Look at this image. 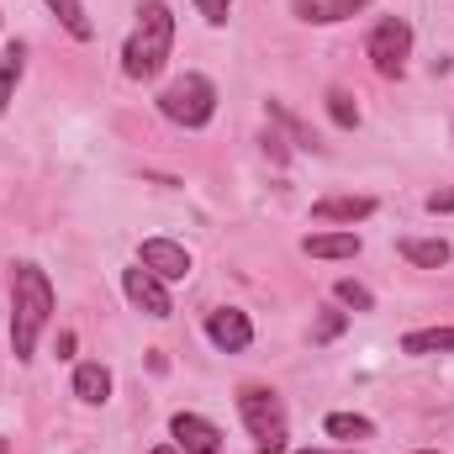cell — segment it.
Masks as SVG:
<instances>
[{
	"label": "cell",
	"instance_id": "obj_18",
	"mask_svg": "<svg viewBox=\"0 0 454 454\" xmlns=\"http://www.w3.org/2000/svg\"><path fill=\"white\" fill-rule=\"evenodd\" d=\"M323 434H328V439H370V434H375V423H370V418H359V412H328Z\"/></svg>",
	"mask_w": 454,
	"mask_h": 454
},
{
	"label": "cell",
	"instance_id": "obj_15",
	"mask_svg": "<svg viewBox=\"0 0 454 454\" xmlns=\"http://www.w3.org/2000/svg\"><path fill=\"white\" fill-rule=\"evenodd\" d=\"M48 11L59 16V27H64L74 43H90V37H96V27H90V16H85L80 0H48Z\"/></svg>",
	"mask_w": 454,
	"mask_h": 454
},
{
	"label": "cell",
	"instance_id": "obj_4",
	"mask_svg": "<svg viewBox=\"0 0 454 454\" xmlns=\"http://www.w3.org/2000/svg\"><path fill=\"white\" fill-rule=\"evenodd\" d=\"M159 112L169 116L175 127H207L212 116H217V85L207 80V74H180V80H169L164 90H159Z\"/></svg>",
	"mask_w": 454,
	"mask_h": 454
},
{
	"label": "cell",
	"instance_id": "obj_5",
	"mask_svg": "<svg viewBox=\"0 0 454 454\" xmlns=\"http://www.w3.org/2000/svg\"><path fill=\"white\" fill-rule=\"evenodd\" d=\"M364 59H370L375 74H386V80L407 74V59H412V27H407L402 16H380V21L370 27V37H364Z\"/></svg>",
	"mask_w": 454,
	"mask_h": 454
},
{
	"label": "cell",
	"instance_id": "obj_17",
	"mask_svg": "<svg viewBox=\"0 0 454 454\" xmlns=\"http://www.w3.org/2000/svg\"><path fill=\"white\" fill-rule=\"evenodd\" d=\"M402 354H454V328H418L402 339Z\"/></svg>",
	"mask_w": 454,
	"mask_h": 454
},
{
	"label": "cell",
	"instance_id": "obj_14",
	"mask_svg": "<svg viewBox=\"0 0 454 454\" xmlns=\"http://www.w3.org/2000/svg\"><path fill=\"white\" fill-rule=\"evenodd\" d=\"M396 254H402L407 264H418V270H444V264H450V243H444V238H402Z\"/></svg>",
	"mask_w": 454,
	"mask_h": 454
},
{
	"label": "cell",
	"instance_id": "obj_8",
	"mask_svg": "<svg viewBox=\"0 0 454 454\" xmlns=\"http://www.w3.org/2000/svg\"><path fill=\"white\" fill-rule=\"evenodd\" d=\"M169 434H175V450L180 454H223V428L196 418V412H175Z\"/></svg>",
	"mask_w": 454,
	"mask_h": 454
},
{
	"label": "cell",
	"instance_id": "obj_7",
	"mask_svg": "<svg viewBox=\"0 0 454 454\" xmlns=\"http://www.w3.org/2000/svg\"><path fill=\"white\" fill-rule=\"evenodd\" d=\"M121 291H127V301H132L143 317H169V312H175V301H169V286H164L159 275H148L143 264L121 270Z\"/></svg>",
	"mask_w": 454,
	"mask_h": 454
},
{
	"label": "cell",
	"instance_id": "obj_23",
	"mask_svg": "<svg viewBox=\"0 0 454 454\" xmlns=\"http://www.w3.org/2000/svg\"><path fill=\"white\" fill-rule=\"evenodd\" d=\"M196 5H201V16H207L212 27H223L227 16H232V0H196Z\"/></svg>",
	"mask_w": 454,
	"mask_h": 454
},
{
	"label": "cell",
	"instance_id": "obj_11",
	"mask_svg": "<svg viewBox=\"0 0 454 454\" xmlns=\"http://www.w3.org/2000/svg\"><path fill=\"white\" fill-rule=\"evenodd\" d=\"M74 396H80L85 407H106V402H112V370H106L101 359L74 364Z\"/></svg>",
	"mask_w": 454,
	"mask_h": 454
},
{
	"label": "cell",
	"instance_id": "obj_19",
	"mask_svg": "<svg viewBox=\"0 0 454 454\" xmlns=\"http://www.w3.org/2000/svg\"><path fill=\"white\" fill-rule=\"evenodd\" d=\"M270 116H275V121H280V127L291 132V143H301V148H323V143H317V132H312V127H307L301 116H291L286 106H280V101H270Z\"/></svg>",
	"mask_w": 454,
	"mask_h": 454
},
{
	"label": "cell",
	"instance_id": "obj_20",
	"mask_svg": "<svg viewBox=\"0 0 454 454\" xmlns=\"http://www.w3.org/2000/svg\"><path fill=\"white\" fill-rule=\"evenodd\" d=\"M328 116L339 121L343 132H354V127H359V106H354V96H348V90H339V85H333V90H328Z\"/></svg>",
	"mask_w": 454,
	"mask_h": 454
},
{
	"label": "cell",
	"instance_id": "obj_1",
	"mask_svg": "<svg viewBox=\"0 0 454 454\" xmlns=\"http://www.w3.org/2000/svg\"><path fill=\"white\" fill-rule=\"evenodd\" d=\"M48 317H53V280L37 264H16L11 270V354H16V364H27L37 354Z\"/></svg>",
	"mask_w": 454,
	"mask_h": 454
},
{
	"label": "cell",
	"instance_id": "obj_16",
	"mask_svg": "<svg viewBox=\"0 0 454 454\" xmlns=\"http://www.w3.org/2000/svg\"><path fill=\"white\" fill-rule=\"evenodd\" d=\"M21 69H27V48H21V43H5V53H0V112L11 106Z\"/></svg>",
	"mask_w": 454,
	"mask_h": 454
},
{
	"label": "cell",
	"instance_id": "obj_28",
	"mask_svg": "<svg viewBox=\"0 0 454 454\" xmlns=\"http://www.w3.org/2000/svg\"><path fill=\"white\" fill-rule=\"evenodd\" d=\"M412 454H439V450H412Z\"/></svg>",
	"mask_w": 454,
	"mask_h": 454
},
{
	"label": "cell",
	"instance_id": "obj_3",
	"mask_svg": "<svg viewBox=\"0 0 454 454\" xmlns=\"http://www.w3.org/2000/svg\"><path fill=\"white\" fill-rule=\"evenodd\" d=\"M238 418L254 434L259 454H286V402L270 386H243L238 391Z\"/></svg>",
	"mask_w": 454,
	"mask_h": 454
},
{
	"label": "cell",
	"instance_id": "obj_24",
	"mask_svg": "<svg viewBox=\"0 0 454 454\" xmlns=\"http://www.w3.org/2000/svg\"><path fill=\"white\" fill-rule=\"evenodd\" d=\"M264 153H270L275 164H286V159H291V148H286V137H280V132H264Z\"/></svg>",
	"mask_w": 454,
	"mask_h": 454
},
{
	"label": "cell",
	"instance_id": "obj_29",
	"mask_svg": "<svg viewBox=\"0 0 454 454\" xmlns=\"http://www.w3.org/2000/svg\"><path fill=\"white\" fill-rule=\"evenodd\" d=\"M296 454H323V450H296Z\"/></svg>",
	"mask_w": 454,
	"mask_h": 454
},
{
	"label": "cell",
	"instance_id": "obj_10",
	"mask_svg": "<svg viewBox=\"0 0 454 454\" xmlns=\"http://www.w3.org/2000/svg\"><path fill=\"white\" fill-rule=\"evenodd\" d=\"M364 217H375V196H323L317 207H312V223H343V227H354V223H364Z\"/></svg>",
	"mask_w": 454,
	"mask_h": 454
},
{
	"label": "cell",
	"instance_id": "obj_2",
	"mask_svg": "<svg viewBox=\"0 0 454 454\" xmlns=\"http://www.w3.org/2000/svg\"><path fill=\"white\" fill-rule=\"evenodd\" d=\"M175 53V11L164 0H143L137 5V27L121 48V74L127 80H153Z\"/></svg>",
	"mask_w": 454,
	"mask_h": 454
},
{
	"label": "cell",
	"instance_id": "obj_30",
	"mask_svg": "<svg viewBox=\"0 0 454 454\" xmlns=\"http://www.w3.org/2000/svg\"><path fill=\"white\" fill-rule=\"evenodd\" d=\"M343 454H359V450H343Z\"/></svg>",
	"mask_w": 454,
	"mask_h": 454
},
{
	"label": "cell",
	"instance_id": "obj_26",
	"mask_svg": "<svg viewBox=\"0 0 454 454\" xmlns=\"http://www.w3.org/2000/svg\"><path fill=\"white\" fill-rule=\"evenodd\" d=\"M53 354H59V359H69V354H74V333H59V348H53Z\"/></svg>",
	"mask_w": 454,
	"mask_h": 454
},
{
	"label": "cell",
	"instance_id": "obj_21",
	"mask_svg": "<svg viewBox=\"0 0 454 454\" xmlns=\"http://www.w3.org/2000/svg\"><path fill=\"white\" fill-rule=\"evenodd\" d=\"M348 328V312H339V307H323V317L312 323V343H333Z\"/></svg>",
	"mask_w": 454,
	"mask_h": 454
},
{
	"label": "cell",
	"instance_id": "obj_27",
	"mask_svg": "<svg viewBox=\"0 0 454 454\" xmlns=\"http://www.w3.org/2000/svg\"><path fill=\"white\" fill-rule=\"evenodd\" d=\"M148 454H180V450L175 444H159V450H148Z\"/></svg>",
	"mask_w": 454,
	"mask_h": 454
},
{
	"label": "cell",
	"instance_id": "obj_13",
	"mask_svg": "<svg viewBox=\"0 0 454 454\" xmlns=\"http://www.w3.org/2000/svg\"><path fill=\"white\" fill-rule=\"evenodd\" d=\"M370 0H291V11L301 16V21H312V27H333V21H348V16H359Z\"/></svg>",
	"mask_w": 454,
	"mask_h": 454
},
{
	"label": "cell",
	"instance_id": "obj_9",
	"mask_svg": "<svg viewBox=\"0 0 454 454\" xmlns=\"http://www.w3.org/2000/svg\"><path fill=\"white\" fill-rule=\"evenodd\" d=\"M207 339L217 343L223 354H243V348L254 343V323H248V312H238V307H217V312L207 317Z\"/></svg>",
	"mask_w": 454,
	"mask_h": 454
},
{
	"label": "cell",
	"instance_id": "obj_22",
	"mask_svg": "<svg viewBox=\"0 0 454 454\" xmlns=\"http://www.w3.org/2000/svg\"><path fill=\"white\" fill-rule=\"evenodd\" d=\"M333 296H339L343 307H354V312H370V307H375V296H370L359 280H339V286H333Z\"/></svg>",
	"mask_w": 454,
	"mask_h": 454
},
{
	"label": "cell",
	"instance_id": "obj_6",
	"mask_svg": "<svg viewBox=\"0 0 454 454\" xmlns=\"http://www.w3.org/2000/svg\"><path fill=\"white\" fill-rule=\"evenodd\" d=\"M137 264H143L148 275H159L164 286H175V280L191 275V254H185V243H175V238H143Z\"/></svg>",
	"mask_w": 454,
	"mask_h": 454
},
{
	"label": "cell",
	"instance_id": "obj_25",
	"mask_svg": "<svg viewBox=\"0 0 454 454\" xmlns=\"http://www.w3.org/2000/svg\"><path fill=\"white\" fill-rule=\"evenodd\" d=\"M428 212H434V217H439V212H454V185H450V191H434V196H428Z\"/></svg>",
	"mask_w": 454,
	"mask_h": 454
},
{
	"label": "cell",
	"instance_id": "obj_12",
	"mask_svg": "<svg viewBox=\"0 0 454 454\" xmlns=\"http://www.w3.org/2000/svg\"><path fill=\"white\" fill-rule=\"evenodd\" d=\"M301 254H312V259H354V254H359V232H354V227L307 232V238H301Z\"/></svg>",
	"mask_w": 454,
	"mask_h": 454
}]
</instances>
